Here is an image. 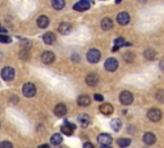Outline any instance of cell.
I'll use <instances>...</instances> for the list:
<instances>
[{
  "instance_id": "obj_9",
  "label": "cell",
  "mask_w": 164,
  "mask_h": 148,
  "mask_svg": "<svg viewBox=\"0 0 164 148\" xmlns=\"http://www.w3.org/2000/svg\"><path fill=\"white\" fill-rule=\"evenodd\" d=\"M99 111L101 112L103 115H105V116H110L111 114H113L114 108H113V106H111L110 103H103V104H100Z\"/></svg>"
},
{
  "instance_id": "obj_7",
  "label": "cell",
  "mask_w": 164,
  "mask_h": 148,
  "mask_svg": "<svg viewBox=\"0 0 164 148\" xmlns=\"http://www.w3.org/2000/svg\"><path fill=\"white\" fill-rule=\"evenodd\" d=\"M41 61L44 62L45 65H51L55 61V56H54V53L53 52H49V50H46V52H44V53L41 54Z\"/></svg>"
},
{
  "instance_id": "obj_26",
  "label": "cell",
  "mask_w": 164,
  "mask_h": 148,
  "mask_svg": "<svg viewBox=\"0 0 164 148\" xmlns=\"http://www.w3.org/2000/svg\"><path fill=\"white\" fill-rule=\"evenodd\" d=\"M117 144L119 147H122V148L128 147L129 144H131V139H129V138H119L118 141H117Z\"/></svg>"
},
{
  "instance_id": "obj_30",
  "label": "cell",
  "mask_w": 164,
  "mask_h": 148,
  "mask_svg": "<svg viewBox=\"0 0 164 148\" xmlns=\"http://www.w3.org/2000/svg\"><path fill=\"white\" fill-rule=\"evenodd\" d=\"M123 58L127 61V62H129V63L133 62V54H131V53H126V54L123 56Z\"/></svg>"
},
{
  "instance_id": "obj_16",
  "label": "cell",
  "mask_w": 164,
  "mask_h": 148,
  "mask_svg": "<svg viewBox=\"0 0 164 148\" xmlns=\"http://www.w3.org/2000/svg\"><path fill=\"white\" fill-rule=\"evenodd\" d=\"M54 114H55L57 117H63V116L67 114V107L64 106L63 103L57 104L55 108H54Z\"/></svg>"
},
{
  "instance_id": "obj_34",
  "label": "cell",
  "mask_w": 164,
  "mask_h": 148,
  "mask_svg": "<svg viewBox=\"0 0 164 148\" xmlns=\"http://www.w3.org/2000/svg\"><path fill=\"white\" fill-rule=\"evenodd\" d=\"M160 68H162L163 71H164V58H163V61H162V62H160Z\"/></svg>"
},
{
  "instance_id": "obj_18",
  "label": "cell",
  "mask_w": 164,
  "mask_h": 148,
  "mask_svg": "<svg viewBox=\"0 0 164 148\" xmlns=\"http://www.w3.org/2000/svg\"><path fill=\"white\" fill-rule=\"evenodd\" d=\"M55 34H53V32H46L44 36H42V40H44V43L45 44H48V45H51V44H54V41H55Z\"/></svg>"
},
{
  "instance_id": "obj_27",
  "label": "cell",
  "mask_w": 164,
  "mask_h": 148,
  "mask_svg": "<svg viewBox=\"0 0 164 148\" xmlns=\"http://www.w3.org/2000/svg\"><path fill=\"white\" fill-rule=\"evenodd\" d=\"M155 56H157V53H155V50L154 49H146L144 52V57L146 59H149V61H153L155 58Z\"/></svg>"
},
{
  "instance_id": "obj_35",
  "label": "cell",
  "mask_w": 164,
  "mask_h": 148,
  "mask_svg": "<svg viewBox=\"0 0 164 148\" xmlns=\"http://www.w3.org/2000/svg\"><path fill=\"white\" fill-rule=\"evenodd\" d=\"M12 101H13L14 103H17V102H18V97H13V98H12Z\"/></svg>"
},
{
  "instance_id": "obj_29",
  "label": "cell",
  "mask_w": 164,
  "mask_h": 148,
  "mask_svg": "<svg viewBox=\"0 0 164 148\" xmlns=\"http://www.w3.org/2000/svg\"><path fill=\"white\" fill-rule=\"evenodd\" d=\"M0 148H13V144L9 141H4L0 143Z\"/></svg>"
},
{
  "instance_id": "obj_21",
  "label": "cell",
  "mask_w": 164,
  "mask_h": 148,
  "mask_svg": "<svg viewBox=\"0 0 164 148\" xmlns=\"http://www.w3.org/2000/svg\"><path fill=\"white\" fill-rule=\"evenodd\" d=\"M90 102H91V99H90L89 95H80L78 99H77V103H78V106H81V107L89 106Z\"/></svg>"
},
{
  "instance_id": "obj_31",
  "label": "cell",
  "mask_w": 164,
  "mask_h": 148,
  "mask_svg": "<svg viewBox=\"0 0 164 148\" xmlns=\"http://www.w3.org/2000/svg\"><path fill=\"white\" fill-rule=\"evenodd\" d=\"M157 99L159 102H164V90H159L157 94Z\"/></svg>"
},
{
  "instance_id": "obj_14",
  "label": "cell",
  "mask_w": 164,
  "mask_h": 148,
  "mask_svg": "<svg viewBox=\"0 0 164 148\" xmlns=\"http://www.w3.org/2000/svg\"><path fill=\"white\" fill-rule=\"evenodd\" d=\"M142 141H144V143H145V144L151 146V144H154L155 142H157V138H155L154 133H151V132H148V133H145V134H144V137H142Z\"/></svg>"
},
{
  "instance_id": "obj_4",
  "label": "cell",
  "mask_w": 164,
  "mask_h": 148,
  "mask_svg": "<svg viewBox=\"0 0 164 148\" xmlns=\"http://www.w3.org/2000/svg\"><path fill=\"white\" fill-rule=\"evenodd\" d=\"M148 119L153 123H158L162 119V111L158 108H151L148 111Z\"/></svg>"
},
{
  "instance_id": "obj_22",
  "label": "cell",
  "mask_w": 164,
  "mask_h": 148,
  "mask_svg": "<svg viewBox=\"0 0 164 148\" xmlns=\"http://www.w3.org/2000/svg\"><path fill=\"white\" fill-rule=\"evenodd\" d=\"M126 45H128V43H127L123 38H118V39H116V41H114V48H113V52H117L120 47H126Z\"/></svg>"
},
{
  "instance_id": "obj_5",
  "label": "cell",
  "mask_w": 164,
  "mask_h": 148,
  "mask_svg": "<svg viewBox=\"0 0 164 148\" xmlns=\"http://www.w3.org/2000/svg\"><path fill=\"white\" fill-rule=\"evenodd\" d=\"M14 70L12 67H4L2 70V79L5 81H12L14 79Z\"/></svg>"
},
{
  "instance_id": "obj_15",
  "label": "cell",
  "mask_w": 164,
  "mask_h": 148,
  "mask_svg": "<svg viewBox=\"0 0 164 148\" xmlns=\"http://www.w3.org/2000/svg\"><path fill=\"white\" fill-rule=\"evenodd\" d=\"M98 83H99V76L96 74L91 72V74H89L87 76H86V84L87 85L95 86V85H98Z\"/></svg>"
},
{
  "instance_id": "obj_11",
  "label": "cell",
  "mask_w": 164,
  "mask_h": 148,
  "mask_svg": "<svg viewBox=\"0 0 164 148\" xmlns=\"http://www.w3.org/2000/svg\"><path fill=\"white\" fill-rule=\"evenodd\" d=\"M58 31H59V34H62V35H69L71 31H72V25L69 22H62L59 25Z\"/></svg>"
},
{
  "instance_id": "obj_25",
  "label": "cell",
  "mask_w": 164,
  "mask_h": 148,
  "mask_svg": "<svg viewBox=\"0 0 164 148\" xmlns=\"http://www.w3.org/2000/svg\"><path fill=\"white\" fill-rule=\"evenodd\" d=\"M62 142H63V138L60 134H54L50 138V143L53 146H59V144H62Z\"/></svg>"
},
{
  "instance_id": "obj_3",
  "label": "cell",
  "mask_w": 164,
  "mask_h": 148,
  "mask_svg": "<svg viewBox=\"0 0 164 148\" xmlns=\"http://www.w3.org/2000/svg\"><path fill=\"white\" fill-rule=\"evenodd\" d=\"M86 57H87V61L90 63H98L100 61V58H101V53H100V50L92 48L87 52V56Z\"/></svg>"
},
{
  "instance_id": "obj_19",
  "label": "cell",
  "mask_w": 164,
  "mask_h": 148,
  "mask_svg": "<svg viewBox=\"0 0 164 148\" xmlns=\"http://www.w3.org/2000/svg\"><path fill=\"white\" fill-rule=\"evenodd\" d=\"M101 29L104 30V31L111 30V29H113V21H111L109 17H105V18L101 21Z\"/></svg>"
},
{
  "instance_id": "obj_6",
  "label": "cell",
  "mask_w": 164,
  "mask_h": 148,
  "mask_svg": "<svg viewBox=\"0 0 164 148\" xmlns=\"http://www.w3.org/2000/svg\"><path fill=\"white\" fill-rule=\"evenodd\" d=\"M104 67H105L107 71H109V72H114L118 68V61H117L116 58H108V59L105 61Z\"/></svg>"
},
{
  "instance_id": "obj_24",
  "label": "cell",
  "mask_w": 164,
  "mask_h": 148,
  "mask_svg": "<svg viewBox=\"0 0 164 148\" xmlns=\"http://www.w3.org/2000/svg\"><path fill=\"white\" fill-rule=\"evenodd\" d=\"M51 5H53V8L55 11H62L65 5V3H64V0H53V2H51Z\"/></svg>"
},
{
  "instance_id": "obj_2",
  "label": "cell",
  "mask_w": 164,
  "mask_h": 148,
  "mask_svg": "<svg viewBox=\"0 0 164 148\" xmlns=\"http://www.w3.org/2000/svg\"><path fill=\"white\" fill-rule=\"evenodd\" d=\"M119 101L123 106H129V104H132V102H133V95L131 92L124 90L119 94Z\"/></svg>"
},
{
  "instance_id": "obj_28",
  "label": "cell",
  "mask_w": 164,
  "mask_h": 148,
  "mask_svg": "<svg viewBox=\"0 0 164 148\" xmlns=\"http://www.w3.org/2000/svg\"><path fill=\"white\" fill-rule=\"evenodd\" d=\"M12 41V39L9 36H6V35H0V43H3V44H9Z\"/></svg>"
},
{
  "instance_id": "obj_10",
  "label": "cell",
  "mask_w": 164,
  "mask_h": 148,
  "mask_svg": "<svg viewBox=\"0 0 164 148\" xmlns=\"http://www.w3.org/2000/svg\"><path fill=\"white\" fill-rule=\"evenodd\" d=\"M89 8H90V3L87 2V0H81V2L76 3L73 5V9L77 11V12H85V11H87Z\"/></svg>"
},
{
  "instance_id": "obj_17",
  "label": "cell",
  "mask_w": 164,
  "mask_h": 148,
  "mask_svg": "<svg viewBox=\"0 0 164 148\" xmlns=\"http://www.w3.org/2000/svg\"><path fill=\"white\" fill-rule=\"evenodd\" d=\"M78 123L81 124L82 128H87L91 124V117L87 114H81L78 116Z\"/></svg>"
},
{
  "instance_id": "obj_37",
  "label": "cell",
  "mask_w": 164,
  "mask_h": 148,
  "mask_svg": "<svg viewBox=\"0 0 164 148\" xmlns=\"http://www.w3.org/2000/svg\"><path fill=\"white\" fill-rule=\"evenodd\" d=\"M100 148H111V146H100Z\"/></svg>"
},
{
  "instance_id": "obj_1",
  "label": "cell",
  "mask_w": 164,
  "mask_h": 148,
  "mask_svg": "<svg viewBox=\"0 0 164 148\" xmlns=\"http://www.w3.org/2000/svg\"><path fill=\"white\" fill-rule=\"evenodd\" d=\"M22 93L24 97H27V98H32V97H35L36 95V86L33 83H26L23 85V88H22Z\"/></svg>"
},
{
  "instance_id": "obj_13",
  "label": "cell",
  "mask_w": 164,
  "mask_h": 148,
  "mask_svg": "<svg viewBox=\"0 0 164 148\" xmlns=\"http://www.w3.org/2000/svg\"><path fill=\"white\" fill-rule=\"evenodd\" d=\"M74 129H76V126H74L73 124H71V123H68V121H65L64 125L60 126V132H62L63 134H65V135H72Z\"/></svg>"
},
{
  "instance_id": "obj_12",
  "label": "cell",
  "mask_w": 164,
  "mask_h": 148,
  "mask_svg": "<svg viewBox=\"0 0 164 148\" xmlns=\"http://www.w3.org/2000/svg\"><path fill=\"white\" fill-rule=\"evenodd\" d=\"M117 21L119 25L122 26H126L129 23V21H131V17H129V14L127 12H120L118 16H117Z\"/></svg>"
},
{
  "instance_id": "obj_33",
  "label": "cell",
  "mask_w": 164,
  "mask_h": 148,
  "mask_svg": "<svg viewBox=\"0 0 164 148\" xmlns=\"http://www.w3.org/2000/svg\"><path fill=\"white\" fill-rule=\"evenodd\" d=\"M83 148H94V144L91 142H86L83 143Z\"/></svg>"
},
{
  "instance_id": "obj_23",
  "label": "cell",
  "mask_w": 164,
  "mask_h": 148,
  "mask_svg": "<svg viewBox=\"0 0 164 148\" xmlns=\"http://www.w3.org/2000/svg\"><path fill=\"white\" fill-rule=\"evenodd\" d=\"M110 126L114 132H119L120 128H122V121H120L119 119H113L110 121Z\"/></svg>"
},
{
  "instance_id": "obj_36",
  "label": "cell",
  "mask_w": 164,
  "mask_h": 148,
  "mask_svg": "<svg viewBox=\"0 0 164 148\" xmlns=\"http://www.w3.org/2000/svg\"><path fill=\"white\" fill-rule=\"evenodd\" d=\"M39 148H50L49 146H46V144H42V146H40Z\"/></svg>"
},
{
  "instance_id": "obj_8",
  "label": "cell",
  "mask_w": 164,
  "mask_h": 148,
  "mask_svg": "<svg viewBox=\"0 0 164 148\" xmlns=\"http://www.w3.org/2000/svg\"><path fill=\"white\" fill-rule=\"evenodd\" d=\"M98 142L100 143V146H110V143L113 142V138H111L110 134L103 133L98 137Z\"/></svg>"
},
{
  "instance_id": "obj_32",
  "label": "cell",
  "mask_w": 164,
  "mask_h": 148,
  "mask_svg": "<svg viewBox=\"0 0 164 148\" xmlns=\"http://www.w3.org/2000/svg\"><path fill=\"white\" fill-rule=\"evenodd\" d=\"M94 98H95V101H99V102H103V101H104V97H103L101 94H95Z\"/></svg>"
},
{
  "instance_id": "obj_20",
  "label": "cell",
  "mask_w": 164,
  "mask_h": 148,
  "mask_svg": "<svg viewBox=\"0 0 164 148\" xmlns=\"http://www.w3.org/2000/svg\"><path fill=\"white\" fill-rule=\"evenodd\" d=\"M49 23H50V21L46 16H40L37 18V26L40 29H46L49 26Z\"/></svg>"
}]
</instances>
